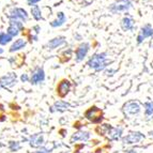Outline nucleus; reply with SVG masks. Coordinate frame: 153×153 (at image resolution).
<instances>
[{
  "label": "nucleus",
  "instance_id": "nucleus-1",
  "mask_svg": "<svg viewBox=\"0 0 153 153\" xmlns=\"http://www.w3.org/2000/svg\"><path fill=\"white\" fill-rule=\"evenodd\" d=\"M111 62V60L108 59L106 53H97V54L92 55V57H90L87 62V65L90 69L94 70L95 72H101L104 71Z\"/></svg>",
  "mask_w": 153,
  "mask_h": 153
},
{
  "label": "nucleus",
  "instance_id": "nucleus-2",
  "mask_svg": "<svg viewBox=\"0 0 153 153\" xmlns=\"http://www.w3.org/2000/svg\"><path fill=\"white\" fill-rule=\"evenodd\" d=\"M84 117L93 124H101L104 120V114H103L102 109L95 105L89 107L85 111Z\"/></svg>",
  "mask_w": 153,
  "mask_h": 153
},
{
  "label": "nucleus",
  "instance_id": "nucleus-3",
  "mask_svg": "<svg viewBox=\"0 0 153 153\" xmlns=\"http://www.w3.org/2000/svg\"><path fill=\"white\" fill-rule=\"evenodd\" d=\"M122 111L124 114L125 118H131L132 116H137L141 111V105L138 101L131 100L124 103L122 106Z\"/></svg>",
  "mask_w": 153,
  "mask_h": 153
},
{
  "label": "nucleus",
  "instance_id": "nucleus-4",
  "mask_svg": "<svg viewBox=\"0 0 153 153\" xmlns=\"http://www.w3.org/2000/svg\"><path fill=\"white\" fill-rule=\"evenodd\" d=\"M133 8L132 0H116L109 5V12L112 14H118V13H126L130 9Z\"/></svg>",
  "mask_w": 153,
  "mask_h": 153
},
{
  "label": "nucleus",
  "instance_id": "nucleus-5",
  "mask_svg": "<svg viewBox=\"0 0 153 153\" xmlns=\"http://www.w3.org/2000/svg\"><path fill=\"white\" fill-rule=\"evenodd\" d=\"M17 84V75L13 72H10L8 74L0 77V89H12Z\"/></svg>",
  "mask_w": 153,
  "mask_h": 153
},
{
  "label": "nucleus",
  "instance_id": "nucleus-6",
  "mask_svg": "<svg viewBox=\"0 0 153 153\" xmlns=\"http://www.w3.org/2000/svg\"><path fill=\"white\" fill-rule=\"evenodd\" d=\"M8 17L9 19H15V21H19L22 23H26V22L28 21L29 14L23 8H13L9 12Z\"/></svg>",
  "mask_w": 153,
  "mask_h": 153
},
{
  "label": "nucleus",
  "instance_id": "nucleus-7",
  "mask_svg": "<svg viewBox=\"0 0 153 153\" xmlns=\"http://www.w3.org/2000/svg\"><path fill=\"white\" fill-rule=\"evenodd\" d=\"M71 89H72V82H70L69 79L63 78L58 82V85H57L56 92L59 97L63 99V97H65L66 95L69 94Z\"/></svg>",
  "mask_w": 153,
  "mask_h": 153
},
{
  "label": "nucleus",
  "instance_id": "nucleus-8",
  "mask_svg": "<svg viewBox=\"0 0 153 153\" xmlns=\"http://www.w3.org/2000/svg\"><path fill=\"white\" fill-rule=\"evenodd\" d=\"M146 136L141 132H130L128 135L122 137V143L123 145H135V143H140L141 140L145 139Z\"/></svg>",
  "mask_w": 153,
  "mask_h": 153
},
{
  "label": "nucleus",
  "instance_id": "nucleus-9",
  "mask_svg": "<svg viewBox=\"0 0 153 153\" xmlns=\"http://www.w3.org/2000/svg\"><path fill=\"white\" fill-rule=\"evenodd\" d=\"M90 49V44L87 42H82L80 43L75 49V61L76 62H82L84 61V59L87 57L88 53Z\"/></svg>",
  "mask_w": 153,
  "mask_h": 153
},
{
  "label": "nucleus",
  "instance_id": "nucleus-10",
  "mask_svg": "<svg viewBox=\"0 0 153 153\" xmlns=\"http://www.w3.org/2000/svg\"><path fill=\"white\" fill-rule=\"evenodd\" d=\"M152 36H153V26L151 24H146V25H143L141 27L139 32H138L137 39H136L137 40V44L140 45L146 39L152 38Z\"/></svg>",
  "mask_w": 153,
  "mask_h": 153
},
{
  "label": "nucleus",
  "instance_id": "nucleus-11",
  "mask_svg": "<svg viewBox=\"0 0 153 153\" xmlns=\"http://www.w3.org/2000/svg\"><path fill=\"white\" fill-rule=\"evenodd\" d=\"M28 143H29V146L33 149L42 148L44 143H45L44 134L43 133H36V134H32V135L28 138Z\"/></svg>",
  "mask_w": 153,
  "mask_h": 153
},
{
  "label": "nucleus",
  "instance_id": "nucleus-12",
  "mask_svg": "<svg viewBox=\"0 0 153 153\" xmlns=\"http://www.w3.org/2000/svg\"><path fill=\"white\" fill-rule=\"evenodd\" d=\"M91 138V133L89 131H84V130H78L72 134L71 138H70V143H78V141H88Z\"/></svg>",
  "mask_w": 153,
  "mask_h": 153
},
{
  "label": "nucleus",
  "instance_id": "nucleus-13",
  "mask_svg": "<svg viewBox=\"0 0 153 153\" xmlns=\"http://www.w3.org/2000/svg\"><path fill=\"white\" fill-rule=\"evenodd\" d=\"M45 80V71H44L43 68H36V69L33 70L32 73H31V76H30V84L31 85H39L43 82Z\"/></svg>",
  "mask_w": 153,
  "mask_h": 153
},
{
  "label": "nucleus",
  "instance_id": "nucleus-14",
  "mask_svg": "<svg viewBox=\"0 0 153 153\" xmlns=\"http://www.w3.org/2000/svg\"><path fill=\"white\" fill-rule=\"evenodd\" d=\"M71 107V104L66 101L63 100H58L53 104V106L51 107V112H64L66 110H69Z\"/></svg>",
  "mask_w": 153,
  "mask_h": 153
},
{
  "label": "nucleus",
  "instance_id": "nucleus-15",
  "mask_svg": "<svg viewBox=\"0 0 153 153\" xmlns=\"http://www.w3.org/2000/svg\"><path fill=\"white\" fill-rule=\"evenodd\" d=\"M65 43H66L65 36H56V38L49 40V41L47 42V44H46V47L48 49H56V48H58V47H60V46L64 45Z\"/></svg>",
  "mask_w": 153,
  "mask_h": 153
},
{
  "label": "nucleus",
  "instance_id": "nucleus-16",
  "mask_svg": "<svg viewBox=\"0 0 153 153\" xmlns=\"http://www.w3.org/2000/svg\"><path fill=\"white\" fill-rule=\"evenodd\" d=\"M122 134H123V128L118 125V126H112L110 130L109 134L107 135V138L110 141H118L122 139Z\"/></svg>",
  "mask_w": 153,
  "mask_h": 153
},
{
  "label": "nucleus",
  "instance_id": "nucleus-17",
  "mask_svg": "<svg viewBox=\"0 0 153 153\" xmlns=\"http://www.w3.org/2000/svg\"><path fill=\"white\" fill-rule=\"evenodd\" d=\"M120 27L123 31H132L135 27V21L131 16H124L120 22Z\"/></svg>",
  "mask_w": 153,
  "mask_h": 153
},
{
  "label": "nucleus",
  "instance_id": "nucleus-18",
  "mask_svg": "<svg viewBox=\"0 0 153 153\" xmlns=\"http://www.w3.org/2000/svg\"><path fill=\"white\" fill-rule=\"evenodd\" d=\"M112 125L109 124V123H101V124H99L95 128V133L100 136H106L107 137V135L109 134Z\"/></svg>",
  "mask_w": 153,
  "mask_h": 153
},
{
  "label": "nucleus",
  "instance_id": "nucleus-19",
  "mask_svg": "<svg viewBox=\"0 0 153 153\" xmlns=\"http://www.w3.org/2000/svg\"><path fill=\"white\" fill-rule=\"evenodd\" d=\"M26 45H27V41L24 40V39H17L15 41L13 42V44L10 46V49L9 51L10 53H15V51H21V49L25 48Z\"/></svg>",
  "mask_w": 153,
  "mask_h": 153
},
{
  "label": "nucleus",
  "instance_id": "nucleus-20",
  "mask_svg": "<svg viewBox=\"0 0 153 153\" xmlns=\"http://www.w3.org/2000/svg\"><path fill=\"white\" fill-rule=\"evenodd\" d=\"M66 22V16L63 12H58L57 13V17L55 21H53L51 23V26L53 28H59L65 24Z\"/></svg>",
  "mask_w": 153,
  "mask_h": 153
},
{
  "label": "nucleus",
  "instance_id": "nucleus-21",
  "mask_svg": "<svg viewBox=\"0 0 153 153\" xmlns=\"http://www.w3.org/2000/svg\"><path fill=\"white\" fill-rule=\"evenodd\" d=\"M143 111L147 119L153 118V101H148L143 103Z\"/></svg>",
  "mask_w": 153,
  "mask_h": 153
},
{
  "label": "nucleus",
  "instance_id": "nucleus-22",
  "mask_svg": "<svg viewBox=\"0 0 153 153\" xmlns=\"http://www.w3.org/2000/svg\"><path fill=\"white\" fill-rule=\"evenodd\" d=\"M30 13L31 15H32V17L36 19V21H41V19H43V16H42V11L41 9H40V7L39 5H32L30 9Z\"/></svg>",
  "mask_w": 153,
  "mask_h": 153
},
{
  "label": "nucleus",
  "instance_id": "nucleus-23",
  "mask_svg": "<svg viewBox=\"0 0 153 153\" xmlns=\"http://www.w3.org/2000/svg\"><path fill=\"white\" fill-rule=\"evenodd\" d=\"M13 38L10 36V34H8L7 32H0V45H7V44H9L10 42H12Z\"/></svg>",
  "mask_w": 153,
  "mask_h": 153
},
{
  "label": "nucleus",
  "instance_id": "nucleus-24",
  "mask_svg": "<svg viewBox=\"0 0 153 153\" xmlns=\"http://www.w3.org/2000/svg\"><path fill=\"white\" fill-rule=\"evenodd\" d=\"M8 148L11 152H17V151L21 150L22 146L19 141H16V140H10L8 143Z\"/></svg>",
  "mask_w": 153,
  "mask_h": 153
},
{
  "label": "nucleus",
  "instance_id": "nucleus-25",
  "mask_svg": "<svg viewBox=\"0 0 153 153\" xmlns=\"http://www.w3.org/2000/svg\"><path fill=\"white\" fill-rule=\"evenodd\" d=\"M19 57L21 56H16V57H12V58L9 59V62H10L11 66H13V68H19V66H22L23 61H19V60H18Z\"/></svg>",
  "mask_w": 153,
  "mask_h": 153
},
{
  "label": "nucleus",
  "instance_id": "nucleus-26",
  "mask_svg": "<svg viewBox=\"0 0 153 153\" xmlns=\"http://www.w3.org/2000/svg\"><path fill=\"white\" fill-rule=\"evenodd\" d=\"M19 32H21V31L18 30L16 27H14V26H12V25H9L8 29H7V33H8V34H10L12 38H14V36H17L18 34H19Z\"/></svg>",
  "mask_w": 153,
  "mask_h": 153
},
{
  "label": "nucleus",
  "instance_id": "nucleus-27",
  "mask_svg": "<svg viewBox=\"0 0 153 153\" xmlns=\"http://www.w3.org/2000/svg\"><path fill=\"white\" fill-rule=\"evenodd\" d=\"M9 25H12V26H14V27H16V28H17L19 31L25 30V27H24V23H22V22H19V21H15V19H10V21H9Z\"/></svg>",
  "mask_w": 153,
  "mask_h": 153
},
{
  "label": "nucleus",
  "instance_id": "nucleus-28",
  "mask_svg": "<svg viewBox=\"0 0 153 153\" xmlns=\"http://www.w3.org/2000/svg\"><path fill=\"white\" fill-rule=\"evenodd\" d=\"M7 120V116H5V108L2 104H0V122Z\"/></svg>",
  "mask_w": 153,
  "mask_h": 153
},
{
  "label": "nucleus",
  "instance_id": "nucleus-29",
  "mask_svg": "<svg viewBox=\"0 0 153 153\" xmlns=\"http://www.w3.org/2000/svg\"><path fill=\"white\" fill-rule=\"evenodd\" d=\"M21 82H30V77H29V75L26 74V73L22 74V76H21Z\"/></svg>",
  "mask_w": 153,
  "mask_h": 153
},
{
  "label": "nucleus",
  "instance_id": "nucleus-30",
  "mask_svg": "<svg viewBox=\"0 0 153 153\" xmlns=\"http://www.w3.org/2000/svg\"><path fill=\"white\" fill-rule=\"evenodd\" d=\"M34 153H51V150L47 147H42V148L38 149Z\"/></svg>",
  "mask_w": 153,
  "mask_h": 153
},
{
  "label": "nucleus",
  "instance_id": "nucleus-31",
  "mask_svg": "<svg viewBox=\"0 0 153 153\" xmlns=\"http://www.w3.org/2000/svg\"><path fill=\"white\" fill-rule=\"evenodd\" d=\"M40 1H41V0H27V2H28V4H29V5H31V7H32V5L38 4V3L40 2Z\"/></svg>",
  "mask_w": 153,
  "mask_h": 153
},
{
  "label": "nucleus",
  "instance_id": "nucleus-32",
  "mask_svg": "<svg viewBox=\"0 0 153 153\" xmlns=\"http://www.w3.org/2000/svg\"><path fill=\"white\" fill-rule=\"evenodd\" d=\"M106 75L107 76H111V75H114V73H116V70H112V69H109V70H106Z\"/></svg>",
  "mask_w": 153,
  "mask_h": 153
},
{
  "label": "nucleus",
  "instance_id": "nucleus-33",
  "mask_svg": "<svg viewBox=\"0 0 153 153\" xmlns=\"http://www.w3.org/2000/svg\"><path fill=\"white\" fill-rule=\"evenodd\" d=\"M32 30L36 32V34H39V33H40V31H41V28H40V26L36 25V26H34V27H33Z\"/></svg>",
  "mask_w": 153,
  "mask_h": 153
},
{
  "label": "nucleus",
  "instance_id": "nucleus-34",
  "mask_svg": "<svg viewBox=\"0 0 153 153\" xmlns=\"http://www.w3.org/2000/svg\"><path fill=\"white\" fill-rule=\"evenodd\" d=\"M126 153H138V151L135 149H128V150H126Z\"/></svg>",
  "mask_w": 153,
  "mask_h": 153
},
{
  "label": "nucleus",
  "instance_id": "nucleus-35",
  "mask_svg": "<svg viewBox=\"0 0 153 153\" xmlns=\"http://www.w3.org/2000/svg\"><path fill=\"white\" fill-rule=\"evenodd\" d=\"M3 53H4V51H3V48H1V47H0V55H2Z\"/></svg>",
  "mask_w": 153,
  "mask_h": 153
},
{
  "label": "nucleus",
  "instance_id": "nucleus-36",
  "mask_svg": "<svg viewBox=\"0 0 153 153\" xmlns=\"http://www.w3.org/2000/svg\"><path fill=\"white\" fill-rule=\"evenodd\" d=\"M75 1H76V2H85L86 0H75Z\"/></svg>",
  "mask_w": 153,
  "mask_h": 153
},
{
  "label": "nucleus",
  "instance_id": "nucleus-37",
  "mask_svg": "<svg viewBox=\"0 0 153 153\" xmlns=\"http://www.w3.org/2000/svg\"><path fill=\"white\" fill-rule=\"evenodd\" d=\"M149 134H150V136H151V137H153V131H151V132L149 133Z\"/></svg>",
  "mask_w": 153,
  "mask_h": 153
}]
</instances>
